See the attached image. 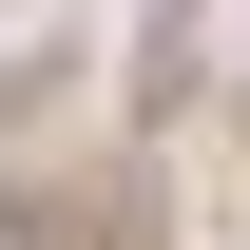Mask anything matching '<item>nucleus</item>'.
<instances>
[{
    "instance_id": "1",
    "label": "nucleus",
    "mask_w": 250,
    "mask_h": 250,
    "mask_svg": "<svg viewBox=\"0 0 250 250\" xmlns=\"http://www.w3.org/2000/svg\"><path fill=\"white\" fill-rule=\"evenodd\" d=\"M0 231H20V250H154V173H135V154H20Z\"/></svg>"
}]
</instances>
